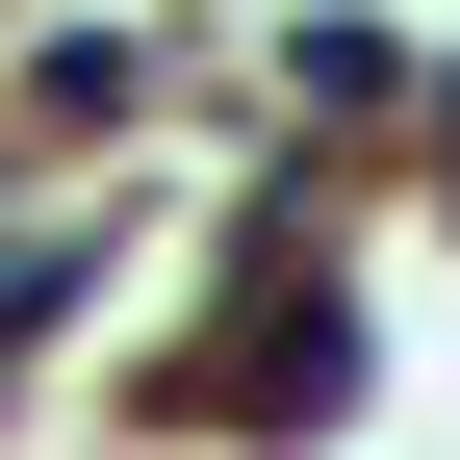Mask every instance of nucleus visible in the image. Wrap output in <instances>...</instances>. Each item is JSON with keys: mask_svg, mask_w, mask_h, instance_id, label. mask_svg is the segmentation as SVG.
Masks as SVG:
<instances>
[{"mask_svg": "<svg viewBox=\"0 0 460 460\" xmlns=\"http://www.w3.org/2000/svg\"><path fill=\"white\" fill-rule=\"evenodd\" d=\"M51 281H77V230H51V205H0V332H26Z\"/></svg>", "mask_w": 460, "mask_h": 460, "instance_id": "1", "label": "nucleus"}]
</instances>
